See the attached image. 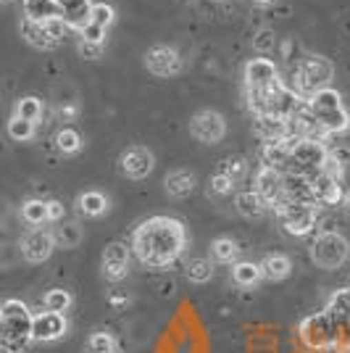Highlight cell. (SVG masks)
<instances>
[{"label":"cell","mask_w":350,"mask_h":353,"mask_svg":"<svg viewBox=\"0 0 350 353\" xmlns=\"http://www.w3.org/2000/svg\"><path fill=\"white\" fill-rule=\"evenodd\" d=\"M187 232L185 224L172 216H153L143 221L132 235V250L140 259V264L150 269H163L174 264L179 253L185 250Z\"/></svg>","instance_id":"1"},{"label":"cell","mask_w":350,"mask_h":353,"mask_svg":"<svg viewBox=\"0 0 350 353\" xmlns=\"http://www.w3.org/2000/svg\"><path fill=\"white\" fill-rule=\"evenodd\" d=\"M34 343V314L27 303L8 298L0 306V348L3 353H30Z\"/></svg>","instance_id":"2"},{"label":"cell","mask_w":350,"mask_h":353,"mask_svg":"<svg viewBox=\"0 0 350 353\" xmlns=\"http://www.w3.org/2000/svg\"><path fill=\"white\" fill-rule=\"evenodd\" d=\"M298 335L311 351H337V324L327 311L306 316L298 327Z\"/></svg>","instance_id":"3"},{"label":"cell","mask_w":350,"mask_h":353,"mask_svg":"<svg viewBox=\"0 0 350 353\" xmlns=\"http://www.w3.org/2000/svg\"><path fill=\"white\" fill-rule=\"evenodd\" d=\"M350 256V243L340 232H321L313 243H311V259L319 269H340L348 261Z\"/></svg>","instance_id":"4"},{"label":"cell","mask_w":350,"mask_h":353,"mask_svg":"<svg viewBox=\"0 0 350 353\" xmlns=\"http://www.w3.org/2000/svg\"><path fill=\"white\" fill-rule=\"evenodd\" d=\"M274 208H277V216L282 221V227L290 235H298V237L308 235L316 227V219H319V206L316 203H298V201L282 198Z\"/></svg>","instance_id":"5"},{"label":"cell","mask_w":350,"mask_h":353,"mask_svg":"<svg viewBox=\"0 0 350 353\" xmlns=\"http://www.w3.org/2000/svg\"><path fill=\"white\" fill-rule=\"evenodd\" d=\"M327 148H324V143L321 140H311V137H303L300 143H298V148L292 150V161L295 163V172H300V174L306 176H313L321 174V166H324V161H327Z\"/></svg>","instance_id":"6"},{"label":"cell","mask_w":350,"mask_h":353,"mask_svg":"<svg viewBox=\"0 0 350 353\" xmlns=\"http://www.w3.org/2000/svg\"><path fill=\"white\" fill-rule=\"evenodd\" d=\"M190 132L200 140V143H208V145H214V143H219L224 132H227V121L221 114L216 111H198L195 117L190 119Z\"/></svg>","instance_id":"7"},{"label":"cell","mask_w":350,"mask_h":353,"mask_svg":"<svg viewBox=\"0 0 350 353\" xmlns=\"http://www.w3.org/2000/svg\"><path fill=\"white\" fill-rule=\"evenodd\" d=\"M130 274V248L127 243H108L103 250V277L108 282H121Z\"/></svg>","instance_id":"8"},{"label":"cell","mask_w":350,"mask_h":353,"mask_svg":"<svg viewBox=\"0 0 350 353\" xmlns=\"http://www.w3.org/2000/svg\"><path fill=\"white\" fill-rule=\"evenodd\" d=\"M56 250V237L48 230H32L30 235H24L21 240V256L30 264H43L50 259V253Z\"/></svg>","instance_id":"9"},{"label":"cell","mask_w":350,"mask_h":353,"mask_svg":"<svg viewBox=\"0 0 350 353\" xmlns=\"http://www.w3.org/2000/svg\"><path fill=\"white\" fill-rule=\"evenodd\" d=\"M119 163H121V172L127 176H132V179H145L153 172V166H156V156L147 148L132 145L121 153Z\"/></svg>","instance_id":"10"},{"label":"cell","mask_w":350,"mask_h":353,"mask_svg":"<svg viewBox=\"0 0 350 353\" xmlns=\"http://www.w3.org/2000/svg\"><path fill=\"white\" fill-rule=\"evenodd\" d=\"M66 330H69V324H66L63 314H56V311H40V314H34V343L61 340L66 335Z\"/></svg>","instance_id":"11"},{"label":"cell","mask_w":350,"mask_h":353,"mask_svg":"<svg viewBox=\"0 0 350 353\" xmlns=\"http://www.w3.org/2000/svg\"><path fill=\"white\" fill-rule=\"evenodd\" d=\"M279 79L277 66L269 59H253L245 66V85L253 92H266Z\"/></svg>","instance_id":"12"},{"label":"cell","mask_w":350,"mask_h":353,"mask_svg":"<svg viewBox=\"0 0 350 353\" xmlns=\"http://www.w3.org/2000/svg\"><path fill=\"white\" fill-rule=\"evenodd\" d=\"M256 192L266 201V206H277L285 198V176L271 166H261L256 174Z\"/></svg>","instance_id":"13"},{"label":"cell","mask_w":350,"mask_h":353,"mask_svg":"<svg viewBox=\"0 0 350 353\" xmlns=\"http://www.w3.org/2000/svg\"><path fill=\"white\" fill-rule=\"evenodd\" d=\"M145 66L156 74V77H174V74H179V69H182V59L176 56V50H172V48L156 45V48L147 50Z\"/></svg>","instance_id":"14"},{"label":"cell","mask_w":350,"mask_h":353,"mask_svg":"<svg viewBox=\"0 0 350 353\" xmlns=\"http://www.w3.org/2000/svg\"><path fill=\"white\" fill-rule=\"evenodd\" d=\"M313 192H316V201L324 206H337L342 201V188H340V179H332L327 174L313 176Z\"/></svg>","instance_id":"15"},{"label":"cell","mask_w":350,"mask_h":353,"mask_svg":"<svg viewBox=\"0 0 350 353\" xmlns=\"http://www.w3.org/2000/svg\"><path fill=\"white\" fill-rule=\"evenodd\" d=\"M24 11H27V19L37 21V24H45L50 19L63 16V8H61L59 0H27L24 3Z\"/></svg>","instance_id":"16"},{"label":"cell","mask_w":350,"mask_h":353,"mask_svg":"<svg viewBox=\"0 0 350 353\" xmlns=\"http://www.w3.org/2000/svg\"><path fill=\"white\" fill-rule=\"evenodd\" d=\"M261 161L263 166H271V169H279V166H287L292 161V150L285 140H274V143H263L261 148Z\"/></svg>","instance_id":"17"},{"label":"cell","mask_w":350,"mask_h":353,"mask_svg":"<svg viewBox=\"0 0 350 353\" xmlns=\"http://www.w3.org/2000/svg\"><path fill=\"white\" fill-rule=\"evenodd\" d=\"M61 8H63V21L69 27L82 30L85 24H90V14H92V3L90 0H66Z\"/></svg>","instance_id":"18"},{"label":"cell","mask_w":350,"mask_h":353,"mask_svg":"<svg viewBox=\"0 0 350 353\" xmlns=\"http://www.w3.org/2000/svg\"><path fill=\"white\" fill-rule=\"evenodd\" d=\"M163 185H166V192H169V195H174V198H187V195L195 190V174H192V172H185V169H176L172 174H166Z\"/></svg>","instance_id":"19"},{"label":"cell","mask_w":350,"mask_h":353,"mask_svg":"<svg viewBox=\"0 0 350 353\" xmlns=\"http://www.w3.org/2000/svg\"><path fill=\"white\" fill-rule=\"evenodd\" d=\"M261 272H263V277L271 282L285 280L292 272V261L287 256H282V253H269L261 261Z\"/></svg>","instance_id":"20"},{"label":"cell","mask_w":350,"mask_h":353,"mask_svg":"<svg viewBox=\"0 0 350 353\" xmlns=\"http://www.w3.org/2000/svg\"><path fill=\"white\" fill-rule=\"evenodd\" d=\"M263 277L261 272V264H250V261H237L232 266V280L234 285H240V288H253V285H258Z\"/></svg>","instance_id":"21"},{"label":"cell","mask_w":350,"mask_h":353,"mask_svg":"<svg viewBox=\"0 0 350 353\" xmlns=\"http://www.w3.org/2000/svg\"><path fill=\"white\" fill-rule=\"evenodd\" d=\"M308 103H311V108H313L316 114H321V111L342 108V98H340V92H337L335 88H321L308 98Z\"/></svg>","instance_id":"22"},{"label":"cell","mask_w":350,"mask_h":353,"mask_svg":"<svg viewBox=\"0 0 350 353\" xmlns=\"http://www.w3.org/2000/svg\"><path fill=\"white\" fill-rule=\"evenodd\" d=\"M319 124L327 130V132H345L350 127V114L345 108H335V111H321L316 114Z\"/></svg>","instance_id":"23"},{"label":"cell","mask_w":350,"mask_h":353,"mask_svg":"<svg viewBox=\"0 0 350 353\" xmlns=\"http://www.w3.org/2000/svg\"><path fill=\"white\" fill-rule=\"evenodd\" d=\"M237 211L243 216H250V219L253 216H261L263 211H266V201L256 190H245L237 195Z\"/></svg>","instance_id":"24"},{"label":"cell","mask_w":350,"mask_h":353,"mask_svg":"<svg viewBox=\"0 0 350 353\" xmlns=\"http://www.w3.org/2000/svg\"><path fill=\"white\" fill-rule=\"evenodd\" d=\"M21 34H24L27 43H32L34 48H53V45H59L56 40H50V34L45 32V24H37V21H32V19H24Z\"/></svg>","instance_id":"25"},{"label":"cell","mask_w":350,"mask_h":353,"mask_svg":"<svg viewBox=\"0 0 350 353\" xmlns=\"http://www.w3.org/2000/svg\"><path fill=\"white\" fill-rule=\"evenodd\" d=\"M324 311H327V314H329L335 322L348 319V316H350V288L332 293V298H329V303H327V309H324Z\"/></svg>","instance_id":"26"},{"label":"cell","mask_w":350,"mask_h":353,"mask_svg":"<svg viewBox=\"0 0 350 353\" xmlns=\"http://www.w3.org/2000/svg\"><path fill=\"white\" fill-rule=\"evenodd\" d=\"M76 203H79V211L88 214V216H101V214H105V208H108L105 195H103V192H95V190L82 192Z\"/></svg>","instance_id":"27"},{"label":"cell","mask_w":350,"mask_h":353,"mask_svg":"<svg viewBox=\"0 0 350 353\" xmlns=\"http://www.w3.org/2000/svg\"><path fill=\"white\" fill-rule=\"evenodd\" d=\"M211 253H214V259L221 261V264H237V259H240V248H237V243L229 240V237H219V240H214Z\"/></svg>","instance_id":"28"},{"label":"cell","mask_w":350,"mask_h":353,"mask_svg":"<svg viewBox=\"0 0 350 353\" xmlns=\"http://www.w3.org/2000/svg\"><path fill=\"white\" fill-rule=\"evenodd\" d=\"M21 219L27 221V224H32V227H40L45 221H50V216H48V203H45V201H37V198L27 201V203L21 206Z\"/></svg>","instance_id":"29"},{"label":"cell","mask_w":350,"mask_h":353,"mask_svg":"<svg viewBox=\"0 0 350 353\" xmlns=\"http://www.w3.org/2000/svg\"><path fill=\"white\" fill-rule=\"evenodd\" d=\"M72 293L69 290H63V288H53V290H48L43 298V306L45 311H56V314H63V311H69L72 306Z\"/></svg>","instance_id":"30"},{"label":"cell","mask_w":350,"mask_h":353,"mask_svg":"<svg viewBox=\"0 0 350 353\" xmlns=\"http://www.w3.org/2000/svg\"><path fill=\"white\" fill-rule=\"evenodd\" d=\"M185 269H187V280L195 282V285H205L214 277V266L208 259H190Z\"/></svg>","instance_id":"31"},{"label":"cell","mask_w":350,"mask_h":353,"mask_svg":"<svg viewBox=\"0 0 350 353\" xmlns=\"http://www.w3.org/2000/svg\"><path fill=\"white\" fill-rule=\"evenodd\" d=\"M53 237H56V245H59V248L72 250L82 243V230H79L76 224H63V227H56Z\"/></svg>","instance_id":"32"},{"label":"cell","mask_w":350,"mask_h":353,"mask_svg":"<svg viewBox=\"0 0 350 353\" xmlns=\"http://www.w3.org/2000/svg\"><path fill=\"white\" fill-rule=\"evenodd\" d=\"M85 353H119V348L108 332H92L88 338Z\"/></svg>","instance_id":"33"},{"label":"cell","mask_w":350,"mask_h":353,"mask_svg":"<svg viewBox=\"0 0 350 353\" xmlns=\"http://www.w3.org/2000/svg\"><path fill=\"white\" fill-rule=\"evenodd\" d=\"M16 117L27 119V121H37V119L43 117V103H40L34 95L19 98V101H16Z\"/></svg>","instance_id":"34"},{"label":"cell","mask_w":350,"mask_h":353,"mask_svg":"<svg viewBox=\"0 0 350 353\" xmlns=\"http://www.w3.org/2000/svg\"><path fill=\"white\" fill-rule=\"evenodd\" d=\"M8 134H11V140H16V143H27V140H32V134H34V121L14 117L8 121Z\"/></svg>","instance_id":"35"},{"label":"cell","mask_w":350,"mask_h":353,"mask_svg":"<svg viewBox=\"0 0 350 353\" xmlns=\"http://www.w3.org/2000/svg\"><path fill=\"white\" fill-rule=\"evenodd\" d=\"M56 148H59L61 153H76L79 148H82V137H79V132L76 130H61L59 134H56Z\"/></svg>","instance_id":"36"},{"label":"cell","mask_w":350,"mask_h":353,"mask_svg":"<svg viewBox=\"0 0 350 353\" xmlns=\"http://www.w3.org/2000/svg\"><path fill=\"white\" fill-rule=\"evenodd\" d=\"M221 172H224L227 176H232L234 182H240L243 176L248 174V161H245V159H240V156H234V159H227Z\"/></svg>","instance_id":"37"},{"label":"cell","mask_w":350,"mask_h":353,"mask_svg":"<svg viewBox=\"0 0 350 353\" xmlns=\"http://www.w3.org/2000/svg\"><path fill=\"white\" fill-rule=\"evenodd\" d=\"M90 21L92 24H101V27H108L114 21V8L105 6V3H95L92 6V14H90Z\"/></svg>","instance_id":"38"},{"label":"cell","mask_w":350,"mask_h":353,"mask_svg":"<svg viewBox=\"0 0 350 353\" xmlns=\"http://www.w3.org/2000/svg\"><path fill=\"white\" fill-rule=\"evenodd\" d=\"M253 48H256L258 53H269V50H274V48H277V37H274V32L261 30L256 37H253Z\"/></svg>","instance_id":"39"},{"label":"cell","mask_w":350,"mask_h":353,"mask_svg":"<svg viewBox=\"0 0 350 353\" xmlns=\"http://www.w3.org/2000/svg\"><path fill=\"white\" fill-rule=\"evenodd\" d=\"M232 190H234L232 176H227L224 172H219L216 176H211V192H216V195H229Z\"/></svg>","instance_id":"40"},{"label":"cell","mask_w":350,"mask_h":353,"mask_svg":"<svg viewBox=\"0 0 350 353\" xmlns=\"http://www.w3.org/2000/svg\"><path fill=\"white\" fill-rule=\"evenodd\" d=\"M79 34H82V40L85 43H98L103 45V40H105V27H101V24H85L82 30H79Z\"/></svg>","instance_id":"41"},{"label":"cell","mask_w":350,"mask_h":353,"mask_svg":"<svg viewBox=\"0 0 350 353\" xmlns=\"http://www.w3.org/2000/svg\"><path fill=\"white\" fill-rule=\"evenodd\" d=\"M66 21H63V16H59V19H50V21H45V32L50 34V40H56V43H61L63 40V34H66Z\"/></svg>","instance_id":"42"},{"label":"cell","mask_w":350,"mask_h":353,"mask_svg":"<svg viewBox=\"0 0 350 353\" xmlns=\"http://www.w3.org/2000/svg\"><path fill=\"white\" fill-rule=\"evenodd\" d=\"M337 324V351H350V316Z\"/></svg>","instance_id":"43"},{"label":"cell","mask_w":350,"mask_h":353,"mask_svg":"<svg viewBox=\"0 0 350 353\" xmlns=\"http://www.w3.org/2000/svg\"><path fill=\"white\" fill-rule=\"evenodd\" d=\"M321 174L332 176V179H340V174H342V163H340V159L327 156V161H324V166H321Z\"/></svg>","instance_id":"44"},{"label":"cell","mask_w":350,"mask_h":353,"mask_svg":"<svg viewBox=\"0 0 350 353\" xmlns=\"http://www.w3.org/2000/svg\"><path fill=\"white\" fill-rule=\"evenodd\" d=\"M79 53L85 56V59H101V53H103V45L98 43H79Z\"/></svg>","instance_id":"45"},{"label":"cell","mask_w":350,"mask_h":353,"mask_svg":"<svg viewBox=\"0 0 350 353\" xmlns=\"http://www.w3.org/2000/svg\"><path fill=\"white\" fill-rule=\"evenodd\" d=\"M48 216H50V221L63 219V203L61 201H48Z\"/></svg>","instance_id":"46"},{"label":"cell","mask_w":350,"mask_h":353,"mask_svg":"<svg viewBox=\"0 0 350 353\" xmlns=\"http://www.w3.org/2000/svg\"><path fill=\"white\" fill-rule=\"evenodd\" d=\"M74 114H76V108H74V105H69V108H61V117H63V119H74Z\"/></svg>","instance_id":"47"},{"label":"cell","mask_w":350,"mask_h":353,"mask_svg":"<svg viewBox=\"0 0 350 353\" xmlns=\"http://www.w3.org/2000/svg\"><path fill=\"white\" fill-rule=\"evenodd\" d=\"M127 298H119V295H111V306H124Z\"/></svg>","instance_id":"48"},{"label":"cell","mask_w":350,"mask_h":353,"mask_svg":"<svg viewBox=\"0 0 350 353\" xmlns=\"http://www.w3.org/2000/svg\"><path fill=\"white\" fill-rule=\"evenodd\" d=\"M256 3H271V0H256Z\"/></svg>","instance_id":"49"},{"label":"cell","mask_w":350,"mask_h":353,"mask_svg":"<svg viewBox=\"0 0 350 353\" xmlns=\"http://www.w3.org/2000/svg\"><path fill=\"white\" fill-rule=\"evenodd\" d=\"M348 208H350V195H348Z\"/></svg>","instance_id":"50"}]
</instances>
